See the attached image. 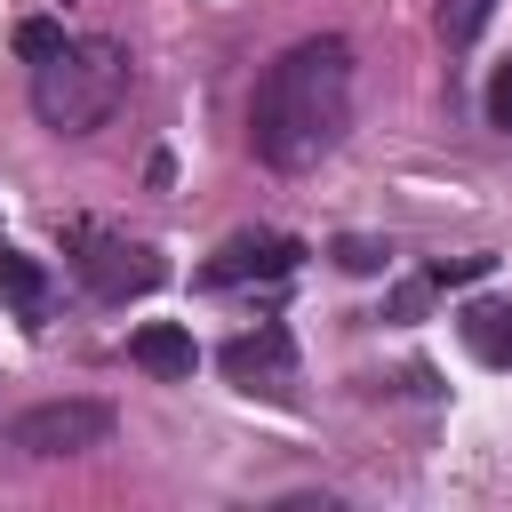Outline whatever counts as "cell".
I'll list each match as a JSON object with an SVG mask.
<instances>
[{"label": "cell", "instance_id": "obj_9", "mask_svg": "<svg viewBox=\"0 0 512 512\" xmlns=\"http://www.w3.org/2000/svg\"><path fill=\"white\" fill-rule=\"evenodd\" d=\"M0 304H8L16 320H48V272H40V256L0 248Z\"/></svg>", "mask_w": 512, "mask_h": 512}, {"label": "cell", "instance_id": "obj_5", "mask_svg": "<svg viewBox=\"0 0 512 512\" xmlns=\"http://www.w3.org/2000/svg\"><path fill=\"white\" fill-rule=\"evenodd\" d=\"M296 264H304V240H288V232H232L200 264V280L208 288H248V280H288Z\"/></svg>", "mask_w": 512, "mask_h": 512}, {"label": "cell", "instance_id": "obj_12", "mask_svg": "<svg viewBox=\"0 0 512 512\" xmlns=\"http://www.w3.org/2000/svg\"><path fill=\"white\" fill-rule=\"evenodd\" d=\"M328 256H336L344 272H384V264H392V248H384V240H368V232H344Z\"/></svg>", "mask_w": 512, "mask_h": 512}, {"label": "cell", "instance_id": "obj_1", "mask_svg": "<svg viewBox=\"0 0 512 512\" xmlns=\"http://www.w3.org/2000/svg\"><path fill=\"white\" fill-rule=\"evenodd\" d=\"M352 128V40L336 32H312L296 48H280L256 80V104H248V144L264 168L296 176V168H320Z\"/></svg>", "mask_w": 512, "mask_h": 512}, {"label": "cell", "instance_id": "obj_4", "mask_svg": "<svg viewBox=\"0 0 512 512\" xmlns=\"http://www.w3.org/2000/svg\"><path fill=\"white\" fill-rule=\"evenodd\" d=\"M8 448L16 456H88V448H112V408L104 400H32L8 424Z\"/></svg>", "mask_w": 512, "mask_h": 512}, {"label": "cell", "instance_id": "obj_8", "mask_svg": "<svg viewBox=\"0 0 512 512\" xmlns=\"http://www.w3.org/2000/svg\"><path fill=\"white\" fill-rule=\"evenodd\" d=\"M456 328H464L472 360H488V368H512V304L480 296V304H464V312H456Z\"/></svg>", "mask_w": 512, "mask_h": 512}, {"label": "cell", "instance_id": "obj_11", "mask_svg": "<svg viewBox=\"0 0 512 512\" xmlns=\"http://www.w3.org/2000/svg\"><path fill=\"white\" fill-rule=\"evenodd\" d=\"M64 40H72V32H64V24H48V16H24V24H16V56H24V64H48Z\"/></svg>", "mask_w": 512, "mask_h": 512}, {"label": "cell", "instance_id": "obj_14", "mask_svg": "<svg viewBox=\"0 0 512 512\" xmlns=\"http://www.w3.org/2000/svg\"><path fill=\"white\" fill-rule=\"evenodd\" d=\"M496 256H456V264H432V288H448V280H480Z\"/></svg>", "mask_w": 512, "mask_h": 512}, {"label": "cell", "instance_id": "obj_10", "mask_svg": "<svg viewBox=\"0 0 512 512\" xmlns=\"http://www.w3.org/2000/svg\"><path fill=\"white\" fill-rule=\"evenodd\" d=\"M488 16H496V0H440V40L448 48H472L488 32Z\"/></svg>", "mask_w": 512, "mask_h": 512}, {"label": "cell", "instance_id": "obj_7", "mask_svg": "<svg viewBox=\"0 0 512 512\" xmlns=\"http://www.w3.org/2000/svg\"><path fill=\"white\" fill-rule=\"evenodd\" d=\"M128 360L144 368V376H192L200 368V344H192V328H176V320H144L136 336H128Z\"/></svg>", "mask_w": 512, "mask_h": 512}, {"label": "cell", "instance_id": "obj_2", "mask_svg": "<svg viewBox=\"0 0 512 512\" xmlns=\"http://www.w3.org/2000/svg\"><path fill=\"white\" fill-rule=\"evenodd\" d=\"M128 96V48L120 40H64L48 64H32V112L56 136H88Z\"/></svg>", "mask_w": 512, "mask_h": 512}, {"label": "cell", "instance_id": "obj_6", "mask_svg": "<svg viewBox=\"0 0 512 512\" xmlns=\"http://www.w3.org/2000/svg\"><path fill=\"white\" fill-rule=\"evenodd\" d=\"M216 368H224L232 384H248V392H280V384L296 376V344H288L280 320H264V328H240V336L216 352Z\"/></svg>", "mask_w": 512, "mask_h": 512}, {"label": "cell", "instance_id": "obj_13", "mask_svg": "<svg viewBox=\"0 0 512 512\" xmlns=\"http://www.w3.org/2000/svg\"><path fill=\"white\" fill-rule=\"evenodd\" d=\"M488 128H504V136H512V56L488 72Z\"/></svg>", "mask_w": 512, "mask_h": 512}, {"label": "cell", "instance_id": "obj_3", "mask_svg": "<svg viewBox=\"0 0 512 512\" xmlns=\"http://www.w3.org/2000/svg\"><path fill=\"white\" fill-rule=\"evenodd\" d=\"M64 248H72V272H80L104 304L152 296V288L168 280V264H160V248H152V240H128V232H104V224H72V232H64Z\"/></svg>", "mask_w": 512, "mask_h": 512}]
</instances>
